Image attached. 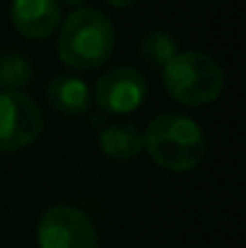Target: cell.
<instances>
[{"instance_id":"obj_1","label":"cell","mask_w":246,"mask_h":248,"mask_svg":"<svg viewBox=\"0 0 246 248\" xmlns=\"http://www.w3.org/2000/svg\"><path fill=\"white\" fill-rule=\"evenodd\" d=\"M58 58L78 73H92L109 63L116 48V29L97 7H75L58 27Z\"/></svg>"},{"instance_id":"obj_2","label":"cell","mask_w":246,"mask_h":248,"mask_svg":"<svg viewBox=\"0 0 246 248\" xmlns=\"http://www.w3.org/2000/svg\"><path fill=\"white\" fill-rule=\"evenodd\" d=\"M143 150L166 171H191L208 155L203 128L183 113H160L143 133Z\"/></svg>"},{"instance_id":"obj_3","label":"cell","mask_w":246,"mask_h":248,"mask_svg":"<svg viewBox=\"0 0 246 248\" xmlns=\"http://www.w3.org/2000/svg\"><path fill=\"white\" fill-rule=\"evenodd\" d=\"M162 84L174 101L198 108L220 99L225 89V70L208 53L179 51L162 68Z\"/></svg>"},{"instance_id":"obj_4","label":"cell","mask_w":246,"mask_h":248,"mask_svg":"<svg viewBox=\"0 0 246 248\" xmlns=\"http://www.w3.org/2000/svg\"><path fill=\"white\" fill-rule=\"evenodd\" d=\"M44 113L24 92H0V155L19 152L39 140Z\"/></svg>"},{"instance_id":"obj_5","label":"cell","mask_w":246,"mask_h":248,"mask_svg":"<svg viewBox=\"0 0 246 248\" xmlns=\"http://www.w3.org/2000/svg\"><path fill=\"white\" fill-rule=\"evenodd\" d=\"M36 241L39 248H99V234L80 207L53 205L39 217Z\"/></svg>"},{"instance_id":"obj_6","label":"cell","mask_w":246,"mask_h":248,"mask_svg":"<svg viewBox=\"0 0 246 248\" xmlns=\"http://www.w3.org/2000/svg\"><path fill=\"white\" fill-rule=\"evenodd\" d=\"M148 99V80L133 65H114L94 84L92 101L106 116H128Z\"/></svg>"},{"instance_id":"obj_7","label":"cell","mask_w":246,"mask_h":248,"mask_svg":"<svg viewBox=\"0 0 246 248\" xmlns=\"http://www.w3.org/2000/svg\"><path fill=\"white\" fill-rule=\"evenodd\" d=\"M10 22L15 31L32 41H44L53 36L63 22L58 0H12Z\"/></svg>"},{"instance_id":"obj_8","label":"cell","mask_w":246,"mask_h":248,"mask_svg":"<svg viewBox=\"0 0 246 248\" xmlns=\"http://www.w3.org/2000/svg\"><path fill=\"white\" fill-rule=\"evenodd\" d=\"M46 101L61 116H84L92 106V89L80 75L63 73L49 80Z\"/></svg>"},{"instance_id":"obj_9","label":"cell","mask_w":246,"mask_h":248,"mask_svg":"<svg viewBox=\"0 0 246 248\" xmlns=\"http://www.w3.org/2000/svg\"><path fill=\"white\" fill-rule=\"evenodd\" d=\"M99 150L111 162H131L143 152V133L135 123H109L99 133Z\"/></svg>"},{"instance_id":"obj_10","label":"cell","mask_w":246,"mask_h":248,"mask_svg":"<svg viewBox=\"0 0 246 248\" xmlns=\"http://www.w3.org/2000/svg\"><path fill=\"white\" fill-rule=\"evenodd\" d=\"M138 53L140 58L152 65V68H164L176 53H179V44L176 39L164 31V29H152V31H145L143 39H140V46H138Z\"/></svg>"},{"instance_id":"obj_11","label":"cell","mask_w":246,"mask_h":248,"mask_svg":"<svg viewBox=\"0 0 246 248\" xmlns=\"http://www.w3.org/2000/svg\"><path fill=\"white\" fill-rule=\"evenodd\" d=\"M32 82V63L19 51L0 53V89L2 92H22Z\"/></svg>"},{"instance_id":"obj_12","label":"cell","mask_w":246,"mask_h":248,"mask_svg":"<svg viewBox=\"0 0 246 248\" xmlns=\"http://www.w3.org/2000/svg\"><path fill=\"white\" fill-rule=\"evenodd\" d=\"M111 7H118V10H123V7H133L138 0H106Z\"/></svg>"},{"instance_id":"obj_13","label":"cell","mask_w":246,"mask_h":248,"mask_svg":"<svg viewBox=\"0 0 246 248\" xmlns=\"http://www.w3.org/2000/svg\"><path fill=\"white\" fill-rule=\"evenodd\" d=\"M61 5H70V7H84L87 0H58Z\"/></svg>"},{"instance_id":"obj_14","label":"cell","mask_w":246,"mask_h":248,"mask_svg":"<svg viewBox=\"0 0 246 248\" xmlns=\"http://www.w3.org/2000/svg\"><path fill=\"white\" fill-rule=\"evenodd\" d=\"M0 92H2V89H0Z\"/></svg>"}]
</instances>
